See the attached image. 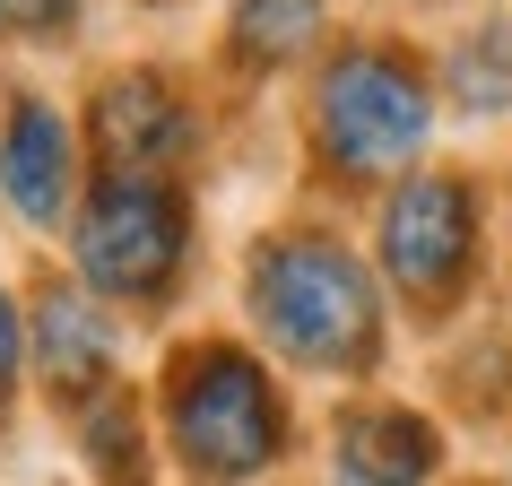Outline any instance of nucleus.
I'll return each instance as SVG.
<instances>
[{
	"mask_svg": "<svg viewBox=\"0 0 512 486\" xmlns=\"http://www.w3.org/2000/svg\"><path fill=\"white\" fill-rule=\"evenodd\" d=\"M79 426H87V460H96V469H105L113 486H148V452H139L131 391H96Z\"/></svg>",
	"mask_w": 512,
	"mask_h": 486,
	"instance_id": "nucleus-12",
	"label": "nucleus"
},
{
	"mask_svg": "<svg viewBox=\"0 0 512 486\" xmlns=\"http://www.w3.org/2000/svg\"><path fill=\"white\" fill-rule=\"evenodd\" d=\"M0 191L27 226H61L70 191H79V139L44 96H18L0 122Z\"/></svg>",
	"mask_w": 512,
	"mask_h": 486,
	"instance_id": "nucleus-7",
	"label": "nucleus"
},
{
	"mask_svg": "<svg viewBox=\"0 0 512 486\" xmlns=\"http://www.w3.org/2000/svg\"><path fill=\"white\" fill-rule=\"evenodd\" d=\"M18 365H27V322H18V304H9V287H0V408H9V391H18Z\"/></svg>",
	"mask_w": 512,
	"mask_h": 486,
	"instance_id": "nucleus-14",
	"label": "nucleus"
},
{
	"mask_svg": "<svg viewBox=\"0 0 512 486\" xmlns=\"http://www.w3.org/2000/svg\"><path fill=\"white\" fill-rule=\"evenodd\" d=\"M322 18H330V0H235L226 9V35H235L243 70H287L322 35Z\"/></svg>",
	"mask_w": 512,
	"mask_h": 486,
	"instance_id": "nucleus-10",
	"label": "nucleus"
},
{
	"mask_svg": "<svg viewBox=\"0 0 512 486\" xmlns=\"http://www.w3.org/2000/svg\"><path fill=\"white\" fill-rule=\"evenodd\" d=\"M165 443L200 486H243L287 452V400L270 365L226 339H200L165 365Z\"/></svg>",
	"mask_w": 512,
	"mask_h": 486,
	"instance_id": "nucleus-2",
	"label": "nucleus"
},
{
	"mask_svg": "<svg viewBox=\"0 0 512 486\" xmlns=\"http://www.w3.org/2000/svg\"><path fill=\"white\" fill-rule=\"evenodd\" d=\"M243 304L287 365L304 374H374L382 287L339 235H261L243 261Z\"/></svg>",
	"mask_w": 512,
	"mask_h": 486,
	"instance_id": "nucleus-1",
	"label": "nucleus"
},
{
	"mask_svg": "<svg viewBox=\"0 0 512 486\" xmlns=\"http://www.w3.org/2000/svg\"><path fill=\"white\" fill-rule=\"evenodd\" d=\"M443 96L460 113H512V27H478L443 53Z\"/></svg>",
	"mask_w": 512,
	"mask_h": 486,
	"instance_id": "nucleus-11",
	"label": "nucleus"
},
{
	"mask_svg": "<svg viewBox=\"0 0 512 486\" xmlns=\"http://www.w3.org/2000/svg\"><path fill=\"white\" fill-rule=\"evenodd\" d=\"M96 148L113 174H165L191 148V105L157 70H122L96 87Z\"/></svg>",
	"mask_w": 512,
	"mask_h": 486,
	"instance_id": "nucleus-6",
	"label": "nucleus"
},
{
	"mask_svg": "<svg viewBox=\"0 0 512 486\" xmlns=\"http://www.w3.org/2000/svg\"><path fill=\"white\" fill-rule=\"evenodd\" d=\"M434 139V87L400 44H339L313 79V157L339 183L408 174Z\"/></svg>",
	"mask_w": 512,
	"mask_h": 486,
	"instance_id": "nucleus-3",
	"label": "nucleus"
},
{
	"mask_svg": "<svg viewBox=\"0 0 512 486\" xmlns=\"http://www.w3.org/2000/svg\"><path fill=\"white\" fill-rule=\"evenodd\" d=\"M27 356H35V374L53 382V400H96L113 382V322L79 287H44L35 322H27Z\"/></svg>",
	"mask_w": 512,
	"mask_h": 486,
	"instance_id": "nucleus-9",
	"label": "nucleus"
},
{
	"mask_svg": "<svg viewBox=\"0 0 512 486\" xmlns=\"http://www.w3.org/2000/svg\"><path fill=\"white\" fill-rule=\"evenodd\" d=\"M374 252H382V278L417 313H452L469 270H478V183L469 174H408L382 200Z\"/></svg>",
	"mask_w": 512,
	"mask_h": 486,
	"instance_id": "nucleus-5",
	"label": "nucleus"
},
{
	"mask_svg": "<svg viewBox=\"0 0 512 486\" xmlns=\"http://www.w3.org/2000/svg\"><path fill=\"white\" fill-rule=\"evenodd\" d=\"M191 209L165 174H105L79 200V278L113 304H157L183 278Z\"/></svg>",
	"mask_w": 512,
	"mask_h": 486,
	"instance_id": "nucleus-4",
	"label": "nucleus"
},
{
	"mask_svg": "<svg viewBox=\"0 0 512 486\" xmlns=\"http://www.w3.org/2000/svg\"><path fill=\"white\" fill-rule=\"evenodd\" d=\"M443 469V434L417 408H348L330 426V486H426Z\"/></svg>",
	"mask_w": 512,
	"mask_h": 486,
	"instance_id": "nucleus-8",
	"label": "nucleus"
},
{
	"mask_svg": "<svg viewBox=\"0 0 512 486\" xmlns=\"http://www.w3.org/2000/svg\"><path fill=\"white\" fill-rule=\"evenodd\" d=\"M70 9H79V0H0V27H18V35H35V44H53V35L70 27Z\"/></svg>",
	"mask_w": 512,
	"mask_h": 486,
	"instance_id": "nucleus-13",
	"label": "nucleus"
}]
</instances>
